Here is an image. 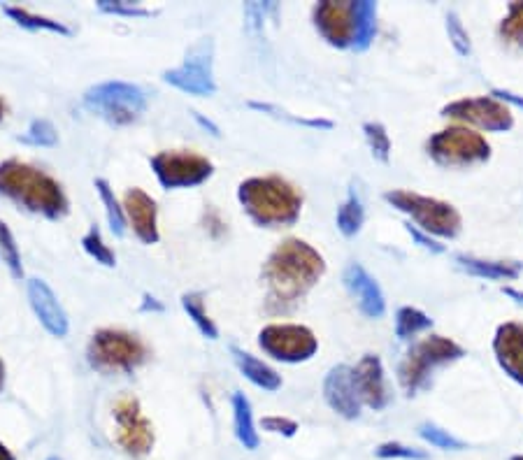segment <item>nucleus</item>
I'll return each instance as SVG.
<instances>
[{
  "label": "nucleus",
  "instance_id": "obj_51",
  "mask_svg": "<svg viewBox=\"0 0 523 460\" xmlns=\"http://www.w3.org/2000/svg\"><path fill=\"white\" fill-rule=\"evenodd\" d=\"M47 460H61V458H47Z\"/></svg>",
  "mask_w": 523,
  "mask_h": 460
},
{
  "label": "nucleus",
  "instance_id": "obj_48",
  "mask_svg": "<svg viewBox=\"0 0 523 460\" xmlns=\"http://www.w3.org/2000/svg\"><path fill=\"white\" fill-rule=\"evenodd\" d=\"M3 386H5V365L0 361V391H3Z\"/></svg>",
  "mask_w": 523,
  "mask_h": 460
},
{
  "label": "nucleus",
  "instance_id": "obj_23",
  "mask_svg": "<svg viewBox=\"0 0 523 460\" xmlns=\"http://www.w3.org/2000/svg\"><path fill=\"white\" fill-rule=\"evenodd\" d=\"M233 405V430L235 437L242 447L249 451H256L261 444L259 430H256V421H254V412H252V402L242 391H235L231 398Z\"/></svg>",
  "mask_w": 523,
  "mask_h": 460
},
{
  "label": "nucleus",
  "instance_id": "obj_14",
  "mask_svg": "<svg viewBox=\"0 0 523 460\" xmlns=\"http://www.w3.org/2000/svg\"><path fill=\"white\" fill-rule=\"evenodd\" d=\"M314 26L321 33L328 45L338 49H354L356 42V19H358V3H335L326 0L314 7Z\"/></svg>",
  "mask_w": 523,
  "mask_h": 460
},
{
  "label": "nucleus",
  "instance_id": "obj_1",
  "mask_svg": "<svg viewBox=\"0 0 523 460\" xmlns=\"http://www.w3.org/2000/svg\"><path fill=\"white\" fill-rule=\"evenodd\" d=\"M326 272V261L312 244L289 237L270 251L263 263V282L268 286L270 314H286L303 303L307 293L319 284Z\"/></svg>",
  "mask_w": 523,
  "mask_h": 460
},
{
  "label": "nucleus",
  "instance_id": "obj_39",
  "mask_svg": "<svg viewBox=\"0 0 523 460\" xmlns=\"http://www.w3.org/2000/svg\"><path fill=\"white\" fill-rule=\"evenodd\" d=\"M447 31H449L451 45L456 47V52L463 54V56H468L470 54V35L465 33L461 19H458L454 12H451L449 17H447Z\"/></svg>",
  "mask_w": 523,
  "mask_h": 460
},
{
  "label": "nucleus",
  "instance_id": "obj_31",
  "mask_svg": "<svg viewBox=\"0 0 523 460\" xmlns=\"http://www.w3.org/2000/svg\"><path fill=\"white\" fill-rule=\"evenodd\" d=\"M82 249L93 258V261L103 265V268H114L117 265V254H114L110 244H105L103 233L98 226H91L82 237Z\"/></svg>",
  "mask_w": 523,
  "mask_h": 460
},
{
  "label": "nucleus",
  "instance_id": "obj_29",
  "mask_svg": "<svg viewBox=\"0 0 523 460\" xmlns=\"http://www.w3.org/2000/svg\"><path fill=\"white\" fill-rule=\"evenodd\" d=\"M433 326V319L417 307H400L396 314V335L398 340H412Z\"/></svg>",
  "mask_w": 523,
  "mask_h": 460
},
{
  "label": "nucleus",
  "instance_id": "obj_3",
  "mask_svg": "<svg viewBox=\"0 0 523 460\" xmlns=\"http://www.w3.org/2000/svg\"><path fill=\"white\" fill-rule=\"evenodd\" d=\"M238 203L261 228L293 226L303 210V193L277 175L249 177L238 186Z\"/></svg>",
  "mask_w": 523,
  "mask_h": 460
},
{
  "label": "nucleus",
  "instance_id": "obj_26",
  "mask_svg": "<svg viewBox=\"0 0 523 460\" xmlns=\"http://www.w3.org/2000/svg\"><path fill=\"white\" fill-rule=\"evenodd\" d=\"M5 14L10 17L14 24L26 28V31H47V33H56V35H70V28L63 24V21L42 17V14H33L24 10V7H5Z\"/></svg>",
  "mask_w": 523,
  "mask_h": 460
},
{
  "label": "nucleus",
  "instance_id": "obj_7",
  "mask_svg": "<svg viewBox=\"0 0 523 460\" xmlns=\"http://www.w3.org/2000/svg\"><path fill=\"white\" fill-rule=\"evenodd\" d=\"M87 358L93 370L105 372V375L133 372L147 361V347L126 330L100 328L91 335Z\"/></svg>",
  "mask_w": 523,
  "mask_h": 460
},
{
  "label": "nucleus",
  "instance_id": "obj_16",
  "mask_svg": "<svg viewBox=\"0 0 523 460\" xmlns=\"http://www.w3.org/2000/svg\"><path fill=\"white\" fill-rule=\"evenodd\" d=\"M121 205H124L128 226L133 228L135 237H138L142 244H156L161 240L159 207H156V200L149 196L147 191L133 186V189H128L124 193Z\"/></svg>",
  "mask_w": 523,
  "mask_h": 460
},
{
  "label": "nucleus",
  "instance_id": "obj_42",
  "mask_svg": "<svg viewBox=\"0 0 523 460\" xmlns=\"http://www.w3.org/2000/svg\"><path fill=\"white\" fill-rule=\"evenodd\" d=\"M493 98H498L500 103H510V105H517L519 110H523V96H517V93H512V91H507V89H493L491 93Z\"/></svg>",
  "mask_w": 523,
  "mask_h": 460
},
{
  "label": "nucleus",
  "instance_id": "obj_19",
  "mask_svg": "<svg viewBox=\"0 0 523 460\" xmlns=\"http://www.w3.org/2000/svg\"><path fill=\"white\" fill-rule=\"evenodd\" d=\"M324 398L328 407L342 419L354 421L361 416V398H358L354 386V372L349 365H335L324 379Z\"/></svg>",
  "mask_w": 523,
  "mask_h": 460
},
{
  "label": "nucleus",
  "instance_id": "obj_13",
  "mask_svg": "<svg viewBox=\"0 0 523 460\" xmlns=\"http://www.w3.org/2000/svg\"><path fill=\"white\" fill-rule=\"evenodd\" d=\"M442 114L449 119L465 121V124H472L482 128V131H491V133H505L514 126L510 107L500 103V100L493 96L454 100V103L444 107Z\"/></svg>",
  "mask_w": 523,
  "mask_h": 460
},
{
  "label": "nucleus",
  "instance_id": "obj_43",
  "mask_svg": "<svg viewBox=\"0 0 523 460\" xmlns=\"http://www.w3.org/2000/svg\"><path fill=\"white\" fill-rule=\"evenodd\" d=\"M163 303L161 300H156L154 296H149V293H142V303H140V312H156V314H161L163 312Z\"/></svg>",
  "mask_w": 523,
  "mask_h": 460
},
{
  "label": "nucleus",
  "instance_id": "obj_24",
  "mask_svg": "<svg viewBox=\"0 0 523 460\" xmlns=\"http://www.w3.org/2000/svg\"><path fill=\"white\" fill-rule=\"evenodd\" d=\"M93 186H96L100 203L105 207V217H107V224H110V230L117 237H124L128 226L126 212H124V205H121V200L117 198V193H114L112 184L107 182V179L98 177L96 182H93Z\"/></svg>",
  "mask_w": 523,
  "mask_h": 460
},
{
  "label": "nucleus",
  "instance_id": "obj_2",
  "mask_svg": "<svg viewBox=\"0 0 523 460\" xmlns=\"http://www.w3.org/2000/svg\"><path fill=\"white\" fill-rule=\"evenodd\" d=\"M0 196L49 221L63 219L70 210L63 186L45 170L19 158H7L0 163Z\"/></svg>",
  "mask_w": 523,
  "mask_h": 460
},
{
  "label": "nucleus",
  "instance_id": "obj_5",
  "mask_svg": "<svg viewBox=\"0 0 523 460\" xmlns=\"http://www.w3.org/2000/svg\"><path fill=\"white\" fill-rule=\"evenodd\" d=\"M384 200L398 212L407 214L414 221V226L424 230L428 235L442 237V240H451L461 233L463 219L458 210L451 203L437 200L431 196H421L417 191L407 189H393L384 193Z\"/></svg>",
  "mask_w": 523,
  "mask_h": 460
},
{
  "label": "nucleus",
  "instance_id": "obj_15",
  "mask_svg": "<svg viewBox=\"0 0 523 460\" xmlns=\"http://www.w3.org/2000/svg\"><path fill=\"white\" fill-rule=\"evenodd\" d=\"M26 293H28V303H31L33 314L38 316L42 328H45L49 335L59 337V340L61 337H66L70 330V319L52 286H49L45 279L31 277L26 282Z\"/></svg>",
  "mask_w": 523,
  "mask_h": 460
},
{
  "label": "nucleus",
  "instance_id": "obj_21",
  "mask_svg": "<svg viewBox=\"0 0 523 460\" xmlns=\"http://www.w3.org/2000/svg\"><path fill=\"white\" fill-rule=\"evenodd\" d=\"M231 356L235 365H238L240 375L249 379L256 388H261V391H268V393H275L282 388V377H279V372L275 368H270V365L261 361V358H256L254 354H249V351L240 347H231Z\"/></svg>",
  "mask_w": 523,
  "mask_h": 460
},
{
  "label": "nucleus",
  "instance_id": "obj_30",
  "mask_svg": "<svg viewBox=\"0 0 523 460\" xmlns=\"http://www.w3.org/2000/svg\"><path fill=\"white\" fill-rule=\"evenodd\" d=\"M247 107H252V110L261 112V114H270V117H275V119L289 121V124H293V126L319 128V131H331V128H333V121H331V119H307V117H293L291 112L282 110V107H277V105H270V103H259V100H249Z\"/></svg>",
  "mask_w": 523,
  "mask_h": 460
},
{
  "label": "nucleus",
  "instance_id": "obj_37",
  "mask_svg": "<svg viewBox=\"0 0 523 460\" xmlns=\"http://www.w3.org/2000/svg\"><path fill=\"white\" fill-rule=\"evenodd\" d=\"M98 10L103 14H112V17H152V10H147L140 3H128V0H98Z\"/></svg>",
  "mask_w": 523,
  "mask_h": 460
},
{
  "label": "nucleus",
  "instance_id": "obj_46",
  "mask_svg": "<svg viewBox=\"0 0 523 460\" xmlns=\"http://www.w3.org/2000/svg\"><path fill=\"white\" fill-rule=\"evenodd\" d=\"M0 460H17V458H14V454H12V451H10V449H7L3 442H0Z\"/></svg>",
  "mask_w": 523,
  "mask_h": 460
},
{
  "label": "nucleus",
  "instance_id": "obj_18",
  "mask_svg": "<svg viewBox=\"0 0 523 460\" xmlns=\"http://www.w3.org/2000/svg\"><path fill=\"white\" fill-rule=\"evenodd\" d=\"M351 372H354V386L358 398H361V405H368L375 412L389 405L391 395L389 388H386L382 358L375 354H365L356 363V368H351Z\"/></svg>",
  "mask_w": 523,
  "mask_h": 460
},
{
  "label": "nucleus",
  "instance_id": "obj_25",
  "mask_svg": "<svg viewBox=\"0 0 523 460\" xmlns=\"http://www.w3.org/2000/svg\"><path fill=\"white\" fill-rule=\"evenodd\" d=\"M182 307H184L186 316L193 321V326L198 328L200 335L207 337V340H219V328H217V323L212 321V316L207 314L203 293H198V291L184 293Z\"/></svg>",
  "mask_w": 523,
  "mask_h": 460
},
{
  "label": "nucleus",
  "instance_id": "obj_11",
  "mask_svg": "<svg viewBox=\"0 0 523 460\" xmlns=\"http://www.w3.org/2000/svg\"><path fill=\"white\" fill-rule=\"evenodd\" d=\"M149 163L166 191L196 189L214 175L212 161L193 152H159Z\"/></svg>",
  "mask_w": 523,
  "mask_h": 460
},
{
  "label": "nucleus",
  "instance_id": "obj_27",
  "mask_svg": "<svg viewBox=\"0 0 523 460\" xmlns=\"http://www.w3.org/2000/svg\"><path fill=\"white\" fill-rule=\"evenodd\" d=\"M335 221H338V230L345 237H354L361 233L365 224V207L361 196H358L354 189L349 191L345 203L338 207V217H335Z\"/></svg>",
  "mask_w": 523,
  "mask_h": 460
},
{
  "label": "nucleus",
  "instance_id": "obj_50",
  "mask_svg": "<svg viewBox=\"0 0 523 460\" xmlns=\"http://www.w3.org/2000/svg\"><path fill=\"white\" fill-rule=\"evenodd\" d=\"M512 460H523V456H514Z\"/></svg>",
  "mask_w": 523,
  "mask_h": 460
},
{
  "label": "nucleus",
  "instance_id": "obj_8",
  "mask_svg": "<svg viewBox=\"0 0 523 460\" xmlns=\"http://www.w3.org/2000/svg\"><path fill=\"white\" fill-rule=\"evenodd\" d=\"M426 149L435 163L447 168H463V165L484 163L491 158V145L484 135L465 126H451L435 133Z\"/></svg>",
  "mask_w": 523,
  "mask_h": 460
},
{
  "label": "nucleus",
  "instance_id": "obj_36",
  "mask_svg": "<svg viewBox=\"0 0 523 460\" xmlns=\"http://www.w3.org/2000/svg\"><path fill=\"white\" fill-rule=\"evenodd\" d=\"M419 435L424 437V440L431 444L435 449H444V451H461L465 449V444L449 433V430H442L433 426V423H424V426L419 428Z\"/></svg>",
  "mask_w": 523,
  "mask_h": 460
},
{
  "label": "nucleus",
  "instance_id": "obj_41",
  "mask_svg": "<svg viewBox=\"0 0 523 460\" xmlns=\"http://www.w3.org/2000/svg\"><path fill=\"white\" fill-rule=\"evenodd\" d=\"M405 228H407V233L412 235V240L419 242V247L433 251V254H442V251H444V244L433 240L431 235L424 233V230H419L417 226H412V224H405Z\"/></svg>",
  "mask_w": 523,
  "mask_h": 460
},
{
  "label": "nucleus",
  "instance_id": "obj_40",
  "mask_svg": "<svg viewBox=\"0 0 523 460\" xmlns=\"http://www.w3.org/2000/svg\"><path fill=\"white\" fill-rule=\"evenodd\" d=\"M261 426L265 433H272V435H282V437H293L298 433V423L289 419V416H265L261 421Z\"/></svg>",
  "mask_w": 523,
  "mask_h": 460
},
{
  "label": "nucleus",
  "instance_id": "obj_4",
  "mask_svg": "<svg viewBox=\"0 0 523 460\" xmlns=\"http://www.w3.org/2000/svg\"><path fill=\"white\" fill-rule=\"evenodd\" d=\"M82 103L110 126H131L147 112V93L133 82L107 79L87 89Z\"/></svg>",
  "mask_w": 523,
  "mask_h": 460
},
{
  "label": "nucleus",
  "instance_id": "obj_17",
  "mask_svg": "<svg viewBox=\"0 0 523 460\" xmlns=\"http://www.w3.org/2000/svg\"><path fill=\"white\" fill-rule=\"evenodd\" d=\"M342 282H345V289L354 296L358 309L368 319H382L386 314L384 291L361 263H349L345 272H342Z\"/></svg>",
  "mask_w": 523,
  "mask_h": 460
},
{
  "label": "nucleus",
  "instance_id": "obj_32",
  "mask_svg": "<svg viewBox=\"0 0 523 460\" xmlns=\"http://www.w3.org/2000/svg\"><path fill=\"white\" fill-rule=\"evenodd\" d=\"M0 258H3V263L7 265V270H10V275L14 279L24 277V265H21L17 240H14L12 230L5 221H0Z\"/></svg>",
  "mask_w": 523,
  "mask_h": 460
},
{
  "label": "nucleus",
  "instance_id": "obj_12",
  "mask_svg": "<svg viewBox=\"0 0 523 460\" xmlns=\"http://www.w3.org/2000/svg\"><path fill=\"white\" fill-rule=\"evenodd\" d=\"M114 421H117V442L124 449V454L131 458H145L152 454L156 442L154 426L142 414L138 398L126 395V398L117 400V405H114Z\"/></svg>",
  "mask_w": 523,
  "mask_h": 460
},
{
  "label": "nucleus",
  "instance_id": "obj_10",
  "mask_svg": "<svg viewBox=\"0 0 523 460\" xmlns=\"http://www.w3.org/2000/svg\"><path fill=\"white\" fill-rule=\"evenodd\" d=\"M259 347L282 363H305L317 354L319 340L300 323H270L259 333Z\"/></svg>",
  "mask_w": 523,
  "mask_h": 460
},
{
  "label": "nucleus",
  "instance_id": "obj_6",
  "mask_svg": "<svg viewBox=\"0 0 523 460\" xmlns=\"http://www.w3.org/2000/svg\"><path fill=\"white\" fill-rule=\"evenodd\" d=\"M465 351L461 344L444 335H428L424 340L412 344L398 368L400 386L405 388L407 395H417L421 388H426L431 382L433 372L442 365H449L463 358Z\"/></svg>",
  "mask_w": 523,
  "mask_h": 460
},
{
  "label": "nucleus",
  "instance_id": "obj_49",
  "mask_svg": "<svg viewBox=\"0 0 523 460\" xmlns=\"http://www.w3.org/2000/svg\"><path fill=\"white\" fill-rule=\"evenodd\" d=\"M3 114H5V105H3V100H0V121H3Z\"/></svg>",
  "mask_w": 523,
  "mask_h": 460
},
{
  "label": "nucleus",
  "instance_id": "obj_33",
  "mask_svg": "<svg viewBox=\"0 0 523 460\" xmlns=\"http://www.w3.org/2000/svg\"><path fill=\"white\" fill-rule=\"evenodd\" d=\"M19 142L31 147H56L59 145V131H56V126L49 119H33Z\"/></svg>",
  "mask_w": 523,
  "mask_h": 460
},
{
  "label": "nucleus",
  "instance_id": "obj_9",
  "mask_svg": "<svg viewBox=\"0 0 523 460\" xmlns=\"http://www.w3.org/2000/svg\"><path fill=\"white\" fill-rule=\"evenodd\" d=\"M163 82L175 86L177 91L186 93V96H214L217 93V79H214L212 40L203 38L196 42L177 68H170L163 73Z\"/></svg>",
  "mask_w": 523,
  "mask_h": 460
},
{
  "label": "nucleus",
  "instance_id": "obj_34",
  "mask_svg": "<svg viewBox=\"0 0 523 460\" xmlns=\"http://www.w3.org/2000/svg\"><path fill=\"white\" fill-rule=\"evenodd\" d=\"M363 133H365V140H368L372 156H375L377 161L389 163L393 147H391V138H389V133H386V128L382 124H377V121H368V124H363Z\"/></svg>",
  "mask_w": 523,
  "mask_h": 460
},
{
  "label": "nucleus",
  "instance_id": "obj_38",
  "mask_svg": "<svg viewBox=\"0 0 523 460\" xmlns=\"http://www.w3.org/2000/svg\"><path fill=\"white\" fill-rule=\"evenodd\" d=\"M377 458L384 460H393V458H403V460H426L428 454L424 449L417 447H407L403 442H384L377 447Z\"/></svg>",
  "mask_w": 523,
  "mask_h": 460
},
{
  "label": "nucleus",
  "instance_id": "obj_35",
  "mask_svg": "<svg viewBox=\"0 0 523 460\" xmlns=\"http://www.w3.org/2000/svg\"><path fill=\"white\" fill-rule=\"evenodd\" d=\"M500 38L510 45L523 47V3H510L507 17L500 21Z\"/></svg>",
  "mask_w": 523,
  "mask_h": 460
},
{
  "label": "nucleus",
  "instance_id": "obj_45",
  "mask_svg": "<svg viewBox=\"0 0 523 460\" xmlns=\"http://www.w3.org/2000/svg\"><path fill=\"white\" fill-rule=\"evenodd\" d=\"M191 114H193V119H196V124H198L200 128H205V131H210V135H214V138H219L221 128H219L217 124H214L212 119L203 117V114H200V112H191Z\"/></svg>",
  "mask_w": 523,
  "mask_h": 460
},
{
  "label": "nucleus",
  "instance_id": "obj_28",
  "mask_svg": "<svg viewBox=\"0 0 523 460\" xmlns=\"http://www.w3.org/2000/svg\"><path fill=\"white\" fill-rule=\"evenodd\" d=\"M375 35H377V5L368 3V0H361V3H358V19H356V42H354L356 52L370 49Z\"/></svg>",
  "mask_w": 523,
  "mask_h": 460
},
{
  "label": "nucleus",
  "instance_id": "obj_44",
  "mask_svg": "<svg viewBox=\"0 0 523 460\" xmlns=\"http://www.w3.org/2000/svg\"><path fill=\"white\" fill-rule=\"evenodd\" d=\"M207 230H210V233H212L214 237H219V235L226 230V224L219 219V214L214 212V210L207 212Z\"/></svg>",
  "mask_w": 523,
  "mask_h": 460
},
{
  "label": "nucleus",
  "instance_id": "obj_47",
  "mask_svg": "<svg viewBox=\"0 0 523 460\" xmlns=\"http://www.w3.org/2000/svg\"><path fill=\"white\" fill-rule=\"evenodd\" d=\"M505 293H507V296H510V298H517V303L523 305V293H521V291H517V289H505Z\"/></svg>",
  "mask_w": 523,
  "mask_h": 460
},
{
  "label": "nucleus",
  "instance_id": "obj_22",
  "mask_svg": "<svg viewBox=\"0 0 523 460\" xmlns=\"http://www.w3.org/2000/svg\"><path fill=\"white\" fill-rule=\"evenodd\" d=\"M456 263L472 277L493 279V282H505V279H519L523 265L519 261H489V258L477 256H456Z\"/></svg>",
  "mask_w": 523,
  "mask_h": 460
},
{
  "label": "nucleus",
  "instance_id": "obj_20",
  "mask_svg": "<svg viewBox=\"0 0 523 460\" xmlns=\"http://www.w3.org/2000/svg\"><path fill=\"white\" fill-rule=\"evenodd\" d=\"M496 361L505 375L523 386V326L517 321H507L498 326L493 337Z\"/></svg>",
  "mask_w": 523,
  "mask_h": 460
}]
</instances>
